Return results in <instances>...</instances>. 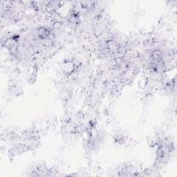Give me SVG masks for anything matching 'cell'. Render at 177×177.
<instances>
[{
  "mask_svg": "<svg viewBox=\"0 0 177 177\" xmlns=\"http://www.w3.org/2000/svg\"><path fill=\"white\" fill-rule=\"evenodd\" d=\"M38 33V37L40 39H47L49 37L50 35V32L48 29L44 28V27H40V28H38L37 31Z\"/></svg>",
  "mask_w": 177,
  "mask_h": 177,
  "instance_id": "cell-1",
  "label": "cell"
},
{
  "mask_svg": "<svg viewBox=\"0 0 177 177\" xmlns=\"http://www.w3.org/2000/svg\"><path fill=\"white\" fill-rule=\"evenodd\" d=\"M107 47H108L109 50L112 51V52H116L118 50H119L120 48L118 44L116 43L115 41H113V40H111L107 42Z\"/></svg>",
  "mask_w": 177,
  "mask_h": 177,
  "instance_id": "cell-2",
  "label": "cell"
},
{
  "mask_svg": "<svg viewBox=\"0 0 177 177\" xmlns=\"http://www.w3.org/2000/svg\"><path fill=\"white\" fill-rule=\"evenodd\" d=\"M151 56V58H152V60H154V61H156V62H157L161 61L162 54H161V52H160V51L156 50V51H153Z\"/></svg>",
  "mask_w": 177,
  "mask_h": 177,
  "instance_id": "cell-3",
  "label": "cell"
}]
</instances>
